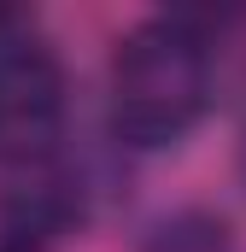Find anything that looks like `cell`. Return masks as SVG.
Listing matches in <instances>:
<instances>
[{"mask_svg": "<svg viewBox=\"0 0 246 252\" xmlns=\"http://www.w3.org/2000/svg\"><path fill=\"white\" fill-rule=\"evenodd\" d=\"M217 106V47L193 12L129 24L106 64V129L129 153L182 147Z\"/></svg>", "mask_w": 246, "mask_h": 252, "instance_id": "1", "label": "cell"}, {"mask_svg": "<svg viewBox=\"0 0 246 252\" xmlns=\"http://www.w3.org/2000/svg\"><path fill=\"white\" fill-rule=\"evenodd\" d=\"M70 118V76L53 41H41L30 24L0 41V164L6 170H41L64 147Z\"/></svg>", "mask_w": 246, "mask_h": 252, "instance_id": "2", "label": "cell"}, {"mask_svg": "<svg viewBox=\"0 0 246 252\" xmlns=\"http://www.w3.org/2000/svg\"><path fill=\"white\" fill-rule=\"evenodd\" d=\"M229 223L223 217H211V211H164L158 223H147V235H141V252H229Z\"/></svg>", "mask_w": 246, "mask_h": 252, "instance_id": "3", "label": "cell"}, {"mask_svg": "<svg viewBox=\"0 0 246 252\" xmlns=\"http://www.w3.org/2000/svg\"><path fill=\"white\" fill-rule=\"evenodd\" d=\"M0 252H53V247H47V241H35V235H6Z\"/></svg>", "mask_w": 246, "mask_h": 252, "instance_id": "4", "label": "cell"}, {"mask_svg": "<svg viewBox=\"0 0 246 252\" xmlns=\"http://www.w3.org/2000/svg\"><path fill=\"white\" fill-rule=\"evenodd\" d=\"M18 30H24V18H12V12H0V41H6V35H18Z\"/></svg>", "mask_w": 246, "mask_h": 252, "instance_id": "5", "label": "cell"}, {"mask_svg": "<svg viewBox=\"0 0 246 252\" xmlns=\"http://www.w3.org/2000/svg\"><path fill=\"white\" fill-rule=\"evenodd\" d=\"M241 170H246V153H241Z\"/></svg>", "mask_w": 246, "mask_h": 252, "instance_id": "6", "label": "cell"}]
</instances>
